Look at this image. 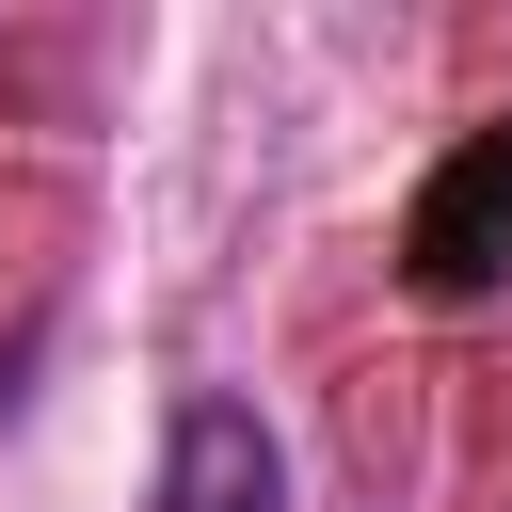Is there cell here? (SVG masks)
<instances>
[{
  "label": "cell",
  "mask_w": 512,
  "mask_h": 512,
  "mask_svg": "<svg viewBox=\"0 0 512 512\" xmlns=\"http://www.w3.org/2000/svg\"><path fill=\"white\" fill-rule=\"evenodd\" d=\"M400 256H416V288H432V304H464V288H496V256H512V128H480V144H448V176L416 192V224H400Z\"/></svg>",
  "instance_id": "cell-1"
},
{
  "label": "cell",
  "mask_w": 512,
  "mask_h": 512,
  "mask_svg": "<svg viewBox=\"0 0 512 512\" xmlns=\"http://www.w3.org/2000/svg\"><path fill=\"white\" fill-rule=\"evenodd\" d=\"M160 512H288V448H272V416L256 400H176V432H160Z\"/></svg>",
  "instance_id": "cell-2"
}]
</instances>
